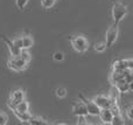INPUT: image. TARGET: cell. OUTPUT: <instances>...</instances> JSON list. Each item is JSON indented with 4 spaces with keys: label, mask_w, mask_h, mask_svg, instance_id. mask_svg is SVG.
I'll use <instances>...</instances> for the list:
<instances>
[{
    "label": "cell",
    "mask_w": 133,
    "mask_h": 125,
    "mask_svg": "<svg viewBox=\"0 0 133 125\" xmlns=\"http://www.w3.org/2000/svg\"><path fill=\"white\" fill-rule=\"evenodd\" d=\"M127 6L124 2L120 1H115L112 6V19H113V23H117L119 25L123 21V19L127 15Z\"/></svg>",
    "instance_id": "obj_1"
},
{
    "label": "cell",
    "mask_w": 133,
    "mask_h": 125,
    "mask_svg": "<svg viewBox=\"0 0 133 125\" xmlns=\"http://www.w3.org/2000/svg\"><path fill=\"white\" fill-rule=\"evenodd\" d=\"M69 40H70L72 49L77 53H85L89 49V41L83 35H72Z\"/></svg>",
    "instance_id": "obj_2"
},
{
    "label": "cell",
    "mask_w": 133,
    "mask_h": 125,
    "mask_svg": "<svg viewBox=\"0 0 133 125\" xmlns=\"http://www.w3.org/2000/svg\"><path fill=\"white\" fill-rule=\"evenodd\" d=\"M7 67L13 71H22L28 67V62L23 60L20 55L11 56V58L7 61Z\"/></svg>",
    "instance_id": "obj_3"
},
{
    "label": "cell",
    "mask_w": 133,
    "mask_h": 125,
    "mask_svg": "<svg viewBox=\"0 0 133 125\" xmlns=\"http://www.w3.org/2000/svg\"><path fill=\"white\" fill-rule=\"evenodd\" d=\"M118 34H119V29H118V25L117 23H112L110 27L106 30V35H105V42L108 44V48H111L113 44L116 43L118 39Z\"/></svg>",
    "instance_id": "obj_4"
},
{
    "label": "cell",
    "mask_w": 133,
    "mask_h": 125,
    "mask_svg": "<svg viewBox=\"0 0 133 125\" xmlns=\"http://www.w3.org/2000/svg\"><path fill=\"white\" fill-rule=\"evenodd\" d=\"M94 101L101 109H111L112 104L115 103V101L110 97V96H105V95H97L94 97Z\"/></svg>",
    "instance_id": "obj_5"
},
{
    "label": "cell",
    "mask_w": 133,
    "mask_h": 125,
    "mask_svg": "<svg viewBox=\"0 0 133 125\" xmlns=\"http://www.w3.org/2000/svg\"><path fill=\"white\" fill-rule=\"evenodd\" d=\"M79 98L85 103L87 105V109H88V112H89L90 116H99V112H101V108L94 102V101H90L85 97L84 95L79 94Z\"/></svg>",
    "instance_id": "obj_6"
},
{
    "label": "cell",
    "mask_w": 133,
    "mask_h": 125,
    "mask_svg": "<svg viewBox=\"0 0 133 125\" xmlns=\"http://www.w3.org/2000/svg\"><path fill=\"white\" fill-rule=\"evenodd\" d=\"M71 111L75 116H88L89 112H88V109H87V105L85 103L81 100V102H77L75 104H72V108H71Z\"/></svg>",
    "instance_id": "obj_7"
},
{
    "label": "cell",
    "mask_w": 133,
    "mask_h": 125,
    "mask_svg": "<svg viewBox=\"0 0 133 125\" xmlns=\"http://www.w3.org/2000/svg\"><path fill=\"white\" fill-rule=\"evenodd\" d=\"M25 100H26V93L22 90V89H15V90H13L11 93V95H9V98H8L9 102H12L15 105L18 104V103L25 101Z\"/></svg>",
    "instance_id": "obj_8"
},
{
    "label": "cell",
    "mask_w": 133,
    "mask_h": 125,
    "mask_svg": "<svg viewBox=\"0 0 133 125\" xmlns=\"http://www.w3.org/2000/svg\"><path fill=\"white\" fill-rule=\"evenodd\" d=\"M113 112L111 109H101L99 112V118H101L102 123L104 124H112L113 121Z\"/></svg>",
    "instance_id": "obj_9"
},
{
    "label": "cell",
    "mask_w": 133,
    "mask_h": 125,
    "mask_svg": "<svg viewBox=\"0 0 133 125\" xmlns=\"http://www.w3.org/2000/svg\"><path fill=\"white\" fill-rule=\"evenodd\" d=\"M1 37H2V40L5 41L6 46L8 47V50H9V53H11L12 56H19V55H20L21 49L19 48V47H16L15 44H14L13 40H9L8 37H6V36H1Z\"/></svg>",
    "instance_id": "obj_10"
},
{
    "label": "cell",
    "mask_w": 133,
    "mask_h": 125,
    "mask_svg": "<svg viewBox=\"0 0 133 125\" xmlns=\"http://www.w3.org/2000/svg\"><path fill=\"white\" fill-rule=\"evenodd\" d=\"M13 114L15 115L16 117H18L19 121L23 122V123H28V122L30 121V118L33 117L32 115H30L29 111H27V112H19V111H16V110H14Z\"/></svg>",
    "instance_id": "obj_11"
},
{
    "label": "cell",
    "mask_w": 133,
    "mask_h": 125,
    "mask_svg": "<svg viewBox=\"0 0 133 125\" xmlns=\"http://www.w3.org/2000/svg\"><path fill=\"white\" fill-rule=\"evenodd\" d=\"M34 44V39L29 34L22 35V49H29Z\"/></svg>",
    "instance_id": "obj_12"
},
{
    "label": "cell",
    "mask_w": 133,
    "mask_h": 125,
    "mask_svg": "<svg viewBox=\"0 0 133 125\" xmlns=\"http://www.w3.org/2000/svg\"><path fill=\"white\" fill-rule=\"evenodd\" d=\"M28 124H32V125H47L48 124V122H47L46 119L41 118V117H34L33 116L32 118H30V121L28 122Z\"/></svg>",
    "instance_id": "obj_13"
},
{
    "label": "cell",
    "mask_w": 133,
    "mask_h": 125,
    "mask_svg": "<svg viewBox=\"0 0 133 125\" xmlns=\"http://www.w3.org/2000/svg\"><path fill=\"white\" fill-rule=\"evenodd\" d=\"M94 48H95V50H96L97 53H103V51L106 50V48H108V44H106L105 41L96 42V43L94 44Z\"/></svg>",
    "instance_id": "obj_14"
},
{
    "label": "cell",
    "mask_w": 133,
    "mask_h": 125,
    "mask_svg": "<svg viewBox=\"0 0 133 125\" xmlns=\"http://www.w3.org/2000/svg\"><path fill=\"white\" fill-rule=\"evenodd\" d=\"M56 0H41V6L46 9H49L55 5Z\"/></svg>",
    "instance_id": "obj_15"
},
{
    "label": "cell",
    "mask_w": 133,
    "mask_h": 125,
    "mask_svg": "<svg viewBox=\"0 0 133 125\" xmlns=\"http://www.w3.org/2000/svg\"><path fill=\"white\" fill-rule=\"evenodd\" d=\"M112 124L113 125H124L125 122H124V118H123L122 115H115V116H113Z\"/></svg>",
    "instance_id": "obj_16"
},
{
    "label": "cell",
    "mask_w": 133,
    "mask_h": 125,
    "mask_svg": "<svg viewBox=\"0 0 133 125\" xmlns=\"http://www.w3.org/2000/svg\"><path fill=\"white\" fill-rule=\"evenodd\" d=\"M55 95L57 96L58 98H64L66 96V89L64 88V87H60V88L56 89Z\"/></svg>",
    "instance_id": "obj_17"
},
{
    "label": "cell",
    "mask_w": 133,
    "mask_h": 125,
    "mask_svg": "<svg viewBox=\"0 0 133 125\" xmlns=\"http://www.w3.org/2000/svg\"><path fill=\"white\" fill-rule=\"evenodd\" d=\"M20 56H21V57H22L25 61H27L28 63H29L30 58H32V56H30V54H29V51H28V49H21Z\"/></svg>",
    "instance_id": "obj_18"
},
{
    "label": "cell",
    "mask_w": 133,
    "mask_h": 125,
    "mask_svg": "<svg viewBox=\"0 0 133 125\" xmlns=\"http://www.w3.org/2000/svg\"><path fill=\"white\" fill-rule=\"evenodd\" d=\"M15 4H16V7H18L20 11H23L25 7L27 6V4H28V0H15Z\"/></svg>",
    "instance_id": "obj_19"
},
{
    "label": "cell",
    "mask_w": 133,
    "mask_h": 125,
    "mask_svg": "<svg viewBox=\"0 0 133 125\" xmlns=\"http://www.w3.org/2000/svg\"><path fill=\"white\" fill-rule=\"evenodd\" d=\"M125 115H126V117L130 119V121H133V104L129 105V107L126 108V110H125Z\"/></svg>",
    "instance_id": "obj_20"
},
{
    "label": "cell",
    "mask_w": 133,
    "mask_h": 125,
    "mask_svg": "<svg viewBox=\"0 0 133 125\" xmlns=\"http://www.w3.org/2000/svg\"><path fill=\"white\" fill-rule=\"evenodd\" d=\"M53 58L55 61H57V62L63 61V60H64V53H63V51H56V53H54Z\"/></svg>",
    "instance_id": "obj_21"
},
{
    "label": "cell",
    "mask_w": 133,
    "mask_h": 125,
    "mask_svg": "<svg viewBox=\"0 0 133 125\" xmlns=\"http://www.w3.org/2000/svg\"><path fill=\"white\" fill-rule=\"evenodd\" d=\"M8 122V116L6 112L0 111V125H6Z\"/></svg>",
    "instance_id": "obj_22"
},
{
    "label": "cell",
    "mask_w": 133,
    "mask_h": 125,
    "mask_svg": "<svg viewBox=\"0 0 133 125\" xmlns=\"http://www.w3.org/2000/svg\"><path fill=\"white\" fill-rule=\"evenodd\" d=\"M13 42H14V44H15L16 47H19L20 49H22V36L14 39V40H13Z\"/></svg>",
    "instance_id": "obj_23"
},
{
    "label": "cell",
    "mask_w": 133,
    "mask_h": 125,
    "mask_svg": "<svg viewBox=\"0 0 133 125\" xmlns=\"http://www.w3.org/2000/svg\"><path fill=\"white\" fill-rule=\"evenodd\" d=\"M87 116H78L77 117V124H82V125H84V124H89L87 122V118H85Z\"/></svg>",
    "instance_id": "obj_24"
},
{
    "label": "cell",
    "mask_w": 133,
    "mask_h": 125,
    "mask_svg": "<svg viewBox=\"0 0 133 125\" xmlns=\"http://www.w3.org/2000/svg\"><path fill=\"white\" fill-rule=\"evenodd\" d=\"M129 89H130V91H133V78L129 81Z\"/></svg>",
    "instance_id": "obj_25"
},
{
    "label": "cell",
    "mask_w": 133,
    "mask_h": 125,
    "mask_svg": "<svg viewBox=\"0 0 133 125\" xmlns=\"http://www.w3.org/2000/svg\"><path fill=\"white\" fill-rule=\"evenodd\" d=\"M110 1H113V0H110Z\"/></svg>",
    "instance_id": "obj_26"
}]
</instances>
